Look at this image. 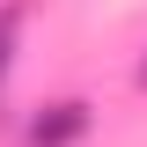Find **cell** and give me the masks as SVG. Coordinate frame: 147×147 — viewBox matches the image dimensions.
<instances>
[{
	"label": "cell",
	"mask_w": 147,
	"mask_h": 147,
	"mask_svg": "<svg viewBox=\"0 0 147 147\" xmlns=\"http://www.w3.org/2000/svg\"><path fill=\"white\" fill-rule=\"evenodd\" d=\"M88 132V103H52V110H37L30 132H22V147H74Z\"/></svg>",
	"instance_id": "6da1fadb"
},
{
	"label": "cell",
	"mask_w": 147,
	"mask_h": 147,
	"mask_svg": "<svg viewBox=\"0 0 147 147\" xmlns=\"http://www.w3.org/2000/svg\"><path fill=\"white\" fill-rule=\"evenodd\" d=\"M7 44H15V15H0V74H7Z\"/></svg>",
	"instance_id": "7a4b0ae2"
},
{
	"label": "cell",
	"mask_w": 147,
	"mask_h": 147,
	"mask_svg": "<svg viewBox=\"0 0 147 147\" xmlns=\"http://www.w3.org/2000/svg\"><path fill=\"white\" fill-rule=\"evenodd\" d=\"M140 81H147V66H140Z\"/></svg>",
	"instance_id": "3957f363"
}]
</instances>
